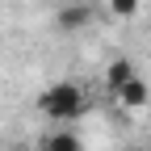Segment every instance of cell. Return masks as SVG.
Returning a JSON list of instances; mask_svg holds the SVG:
<instances>
[{
	"label": "cell",
	"instance_id": "cell-1",
	"mask_svg": "<svg viewBox=\"0 0 151 151\" xmlns=\"http://www.w3.org/2000/svg\"><path fill=\"white\" fill-rule=\"evenodd\" d=\"M38 109H42L50 122L67 126V122H76V118L88 109V97H84V88L76 84V80H55L50 88H42V97H38Z\"/></svg>",
	"mask_w": 151,
	"mask_h": 151
},
{
	"label": "cell",
	"instance_id": "cell-2",
	"mask_svg": "<svg viewBox=\"0 0 151 151\" xmlns=\"http://www.w3.org/2000/svg\"><path fill=\"white\" fill-rule=\"evenodd\" d=\"M130 80H139V71H134V63H130V59H113V63L105 67V84H109L113 97H118V92H122Z\"/></svg>",
	"mask_w": 151,
	"mask_h": 151
},
{
	"label": "cell",
	"instance_id": "cell-3",
	"mask_svg": "<svg viewBox=\"0 0 151 151\" xmlns=\"http://www.w3.org/2000/svg\"><path fill=\"white\" fill-rule=\"evenodd\" d=\"M38 151H84V143H80L76 130H50V134L38 143Z\"/></svg>",
	"mask_w": 151,
	"mask_h": 151
},
{
	"label": "cell",
	"instance_id": "cell-4",
	"mask_svg": "<svg viewBox=\"0 0 151 151\" xmlns=\"http://www.w3.org/2000/svg\"><path fill=\"white\" fill-rule=\"evenodd\" d=\"M147 97H151V92H147V80L139 76V80H130V84L118 92V105H122V109H139V105H147Z\"/></svg>",
	"mask_w": 151,
	"mask_h": 151
},
{
	"label": "cell",
	"instance_id": "cell-5",
	"mask_svg": "<svg viewBox=\"0 0 151 151\" xmlns=\"http://www.w3.org/2000/svg\"><path fill=\"white\" fill-rule=\"evenodd\" d=\"M109 13L130 21V17H139V0H109Z\"/></svg>",
	"mask_w": 151,
	"mask_h": 151
},
{
	"label": "cell",
	"instance_id": "cell-6",
	"mask_svg": "<svg viewBox=\"0 0 151 151\" xmlns=\"http://www.w3.org/2000/svg\"><path fill=\"white\" fill-rule=\"evenodd\" d=\"M84 21H88V13H84V9H63V17H59V25H67V29L84 25Z\"/></svg>",
	"mask_w": 151,
	"mask_h": 151
},
{
	"label": "cell",
	"instance_id": "cell-7",
	"mask_svg": "<svg viewBox=\"0 0 151 151\" xmlns=\"http://www.w3.org/2000/svg\"><path fill=\"white\" fill-rule=\"evenodd\" d=\"M17 151H25V147H17Z\"/></svg>",
	"mask_w": 151,
	"mask_h": 151
}]
</instances>
